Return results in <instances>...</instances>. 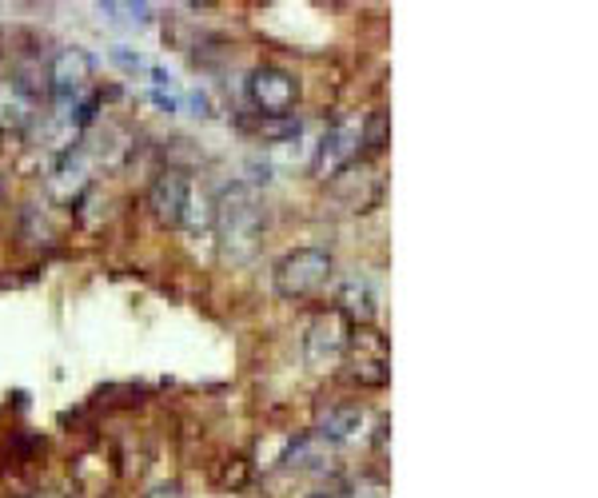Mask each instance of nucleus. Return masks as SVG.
<instances>
[{
    "mask_svg": "<svg viewBox=\"0 0 598 498\" xmlns=\"http://www.w3.org/2000/svg\"><path fill=\"white\" fill-rule=\"evenodd\" d=\"M331 268H336L331 252H323V247H295V252L276 260V268H271V287L284 299H311L328 287Z\"/></svg>",
    "mask_w": 598,
    "mask_h": 498,
    "instance_id": "1",
    "label": "nucleus"
},
{
    "mask_svg": "<svg viewBox=\"0 0 598 498\" xmlns=\"http://www.w3.org/2000/svg\"><path fill=\"white\" fill-rule=\"evenodd\" d=\"M220 220H224V239H228V247H232V255H239V260L252 255L260 236H263V208H260V200H255V192L232 187Z\"/></svg>",
    "mask_w": 598,
    "mask_h": 498,
    "instance_id": "2",
    "label": "nucleus"
},
{
    "mask_svg": "<svg viewBox=\"0 0 598 498\" xmlns=\"http://www.w3.org/2000/svg\"><path fill=\"white\" fill-rule=\"evenodd\" d=\"M247 92H252L255 108L268 112V116H287L299 100L295 80L284 72V68H255L252 80H247Z\"/></svg>",
    "mask_w": 598,
    "mask_h": 498,
    "instance_id": "3",
    "label": "nucleus"
},
{
    "mask_svg": "<svg viewBox=\"0 0 598 498\" xmlns=\"http://www.w3.org/2000/svg\"><path fill=\"white\" fill-rule=\"evenodd\" d=\"M88 72H92V56L80 53V48H64V53L53 60V88H56L60 104H68V96L76 100V92L84 88Z\"/></svg>",
    "mask_w": 598,
    "mask_h": 498,
    "instance_id": "4",
    "label": "nucleus"
},
{
    "mask_svg": "<svg viewBox=\"0 0 598 498\" xmlns=\"http://www.w3.org/2000/svg\"><path fill=\"white\" fill-rule=\"evenodd\" d=\"M152 208H156L160 223H179V220H184L187 179L179 176V171H168V176L156 179V187H152Z\"/></svg>",
    "mask_w": 598,
    "mask_h": 498,
    "instance_id": "5",
    "label": "nucleus"
}]
</instances>
